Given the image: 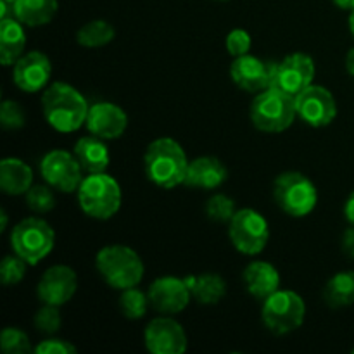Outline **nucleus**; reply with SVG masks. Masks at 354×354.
Segmentation results:
<instances>
[{"label": "nucleus", "mask_w": 354, "mask_h": 354, "mask_svg": "<svg viewBox=\"0 0 354 354\" xmlns=\"http://www.w3.org/2000/svg\"><path fill=\"white\" fill-rule=\"evenodd\" d=\"M324 299L330 308H346L354 304V272H339L324 289Z\"/></svg>", "instance_id": "obj_26"}, {"label": "nucleus", "mask_w": 354, "mask_h": 354, "mask_svg": "<svg viewBox=\"0 0 354 354\" xmlns=\"http://www.w3.org/2000/svg\"><path fill=\"white\" fill-rule=\"evenodd\" d=\"M151 308L149 296L138 290L137 287L121 290L120 296V310L128 320H140L145 317L147 310Z\"/></svg>", "instance_id": "obj_28"}, {"label": "nucleus", "mask_w": 354, "mask_h": 354, "mask_svg": "<svg viewBox=\"0 0 354 354\" xmlns=\"http://www.w3.org/2000/svg\"><path fill=\"white\" fill-rule=\"evenodd\" d=\"M306 317L304 299L294 290H277L263 301L261 320L275 335H286L297 330Z\"/></svg>", "instance_id": "obj_8"}, {"label": "nucleus", "mask_w": 354, "mask_h": 354, "mask_svg": "<svg viewBox=\"0 0 354 354\" xmlns=\"http://www.w3.org/2000/svg\"><path fill=\"white\" fill-rule=\"evenodd\" d=\"M73 154L78 159L83 171L88 173V175H93V173H106V169L109 168V149H107L106 142L102 138L95 137V135L80 138L76 142Z\"/></svg>", "instance_id": "obj_21"}, {"label": "nucleus", "mask_w": 354, "mask_h": 354, "mask_svg": "<svg viewBox=\"0 0 354 354\" xmlns=\"http://www.w3.org/2000/svg\"><path fill=\"white\" fill-rule=\"evenodd\" d=\"M0 348L6 354H24L31 351V342L26 332L16 327H7L0 334Z\"/></svg>", "instance_id": "obj_30"}, {"label": "nucleus", "mask_w": 354, "mask_h": 354, "mask_svg": "<svg viewBox=\"0 0 354 354\" xmlns=\"http://www.w3.org/2000/svg\"><path fill=\"white\" fill-rule=\"evenodd\" d=\"M33 351L37 354H75L76 348L62 339H45Z\"/></svg>", "instance_id": "obj_36"}, {"label": "nucleus", "mask_w": 354, "mask_h": 354, "mask_svg": "<svg viewBox=\"0 0 354 354\" xmlns=\"http://www.w3.org/2000/svg\"><path fill=\"white\" fill-rule=\"evenodd\" d=\"M0 123L6 130H19L24 127V111L14 100H3L0 106Z\"/></svg>", "instance_id": "obj_34"}, {"label": "nucleus", "mask_w": 354, "mask_h": 354, "mask_svg": "<svg viewBox=\"0 0 354 354\" xmlns=\"http://www.w3.org/2000/svg\"><path fill=\"white\" fill-rule=\"evenodd\" d=\"M40 173L45 182L59 192H76L83 182V168L78 159L62 149H55L44 156Z\"/></svg>", "instance_id": "obj_11"}, {"label": "nucleus", "mask_w": 354, "mask_h": 354, "mask_svg": "<svg viewBox=\"0 0 354 354\" xmlns=\"http://www.w3.org/2000/svg\"><path fill=\"white\" fill-rule=\"evenodd\" d=\"M33 171L24 161L17 158H6L0 161V189L7 196H23L31 189Z\"/></svg>", "instance_id": "obj_22"}, {"label": "nucleus", "mask_w": 354, "mask_h": 354, "mask_svg": "<svg viewBox=\"0 0 354 354\" xmlns=\"http://www.w3.org/2000/svg\"><path fill=\"white\" fill-rule=\"evenodd\" d=\"M341 248H342V252H344L348 258L354 259V227L353 225H351V228H348V230L342 234Z\"/></svg>", "instance_id": "obj_37"}, {"label": "nucleus", "mask_w": 354, "mask_h": 354, "mask_svg": "<svg viewBox=\"0 0 354 354\" xmlns=\"http://www.w3.org/2000/svg\"><path fill=\"white\" fill-rule=\"evenodd\" d=\"M334 3L339 7V9L349 10V12L354 9V0H334Z\"/></svg>", "instance_id": "obj_40"}, {"label": "nucleus", "mask_w": 354, "mask_h": 354, "mask_svg": "<svg viewBox=\"0 0 354 354\" xmlns=\"http://www.w3.org/2000/svg\"><path fill=\"white\" fill-rule=\"evenodd\" d=\"M0 220H2V223H0V230H6L7 228V221H9V218H7V213L6 211H0Z\"/></svg>", "instance_id": "obj_41"}, {"label": "nucleus", "mask_w": 354, "mask_h": 354, "mask_svg": "<svg viewBox=\"0 0 354 354\" xmlns=\"http://www.w3.org/2000/svg\"><path fill=\"white\" fill-rule=\"evenodd\" d=\"M86 128L102 140H114L127 131L128 116L120 106L113 102H97L90 106Z\"/></svg>", "instance_id": "obj_17"}, {"label": "nucleus", "mask_w": 354, "mask_h": 354, "mask_svg": "<svg viewBox=\"0 0 354 354\" xmlns=\"http://www.w3.org/2000/svg\"><path fill=\"white\" fill-rule=\"evenodd\" d=\"M242 280H244L245 290L259 301H265L280 289L279 270L272 263L266 261L249 263L242 273Z\"/></svg>", "instance_id": "obj_20"}, {"label": "nucleus", "mask_w": 354, "mask_h": 354, "mask_svg": "<svg viewBox=\"0 0 354 354\" xmlns=\"http://www.w3.org/2000/svg\"><path fill=\"white\" fill-rule=\"evenodd\" d=\"M251 35L248 33L242 28H237V30H232L227 37V50L232 57H241V55L249 54L251 50Z\"/></svg>", "instance_id": "obj_35"}, {"label": "nucleus", "mask_w": 354, "mask_h": 354, "mask_svg": "<svg viewBox=\"0 0 354 354\" xmlns=\"http://www.w3.org/2000/svg\"><path fill=\"white\" fill-rule=\"evenodd\" d=\"M296 116V99L272 86L261 90L251 104V121L263 133H282Z\"/></svg>", "instance_id": "obj_5"}, {"label": "nucleus", "mask_w": 354, "mask_h": 354, "mask_svg": "<svg viewBox=\"0 0 354 354\" xmlns=\"http://www.w3.org/2000/svg\"><path fill=\"white\" fill-rule=\"evenodd\" d=\"M88 102L85 97L69 83L55 82L41 95V111L54 130L71 133L86 123Z\"/></svg>", "instance_id": "obj_1"}, {"label": "nucleus", "mask_w": 354, "mask_h": 354, "mask_svg": "<svg viewBox=\"0 0 354 354\" xmlns=\"http://www.w3.org/2000/svg\"><path fill=\"white\" fill-rule=\"evenodd\" d=\"M26 266L30 265L17 254L6 256L0 263V282L6 287L17 286L26 275Z\"/></svg>", "instance_id": "obj_32"}, {"label": "nucleus", "mask_w": 354, "mask_h": 354, "mask_svg": "<svg viewBox=\"0 0 354 354\" xmlns=\"http://www.w3.org/2000/svg\"><path fill=\"white\" fill-rule=\"evenodd\" d=\"M7 2H12L14 3V2H16V0H7Z\"/></svg>", "instance_id": "obj_43"}, {"label": "nucleus", "mask_w": 354, "mask_h": 354, "mask_svg": "<svg viewBox=\"0 0 354 354\" xmlns=\"http://www.w3.org/2000/svg\"><path fill=\"white\" fill-rule=\"evenodd\" d=\"M114 35H116V31H114L113 24L104 19H93L80 28L78 33H76V41L82 47L97 48L111 44L114 40Z\"/></svg>", "instance_id": "obj_27"}, {"label": "nucleus", "mask_w": 354, "mask_h": 354, "mask_svg": "<svg viewBox=\"0 0 354 354\" xmlns=\"http://www.w3.org/2000/svg\"><path fill=\"white\" fill-rule=\"evenodd\" d=\"M80 209L93 220H111L121 207V187L107 173H93L83 178L78 190Z\"/></svg>", "instance_id": "obj_4"}, {"label": "nucleus", "mask_w": 354, "mask_h": 354, "mask_svg": "<svg viewBox=\"0 0 354 354\" xmlns=\"http://www.w3.org/2000/svg\"><path fill=\"white\" fill-rule=\"evenodd\" d=\"M33 324L37 327L38 332L41 334L52 335L61 328L62 318L59 313V306H52V304H44L40 310L37 311L33 318Z\"/></svg>", "instance_id": "obj_33"}, {"label": "nucleus", "mask_w": 354, "mask_h": 354, "mask_svg": "<svg viewBox=\"0 0 354 354\" xmlns=\"http://www.w3.org/2000/svg\"><path fill=\"white\" fill-rule=\"evenodd\" d=\"M76 289H78V277L75 270L66 265H55L41 275L37 286V296L44 304L62 306L73 299Z\"/></svg>", "instance_id": "obj_14"}, {"label": "nucleus", "mask_w": 354, "mask_h": 354, "mask_svg": "<svg viewBox=\"0 0 354 354\" xmlns=\"http://www.w3.org/2000/svg\"><path fill=\"white\" fill-rule=\"evenodd\" d=\"M26 35L24 24L16 17L0 19V62L3 66H14V62L24 54Z\"/></svg>", "instance_id": "obj_23"}, {"label": "nucleus", "mask_w": 354, "mask_h": 354, "mask_svg": "<svg viewBox=\"0 0 354 354\" xmlns=\"http://www.w3.org/2000/svg\"><path fill=\"white\" fill-rule=\"evenodd\" d=\"M59 9L57 0H16L14 17L28 28L45 26L55 17Z\"/></svg>", "instance_id": "obj_24"}, {"label": "nucleus", "mask_w": 354, "mask_h": 354, "mask_svg": "<svg viewBox=\"0 0 354 354\" xmlns=\"http://www.w3.org/2000/svg\"><path fill=\"white\" fill-rule=\"evenodd\" d=\"M297 116L315 128L328 127L337 116V102L330 90L320 85H310L296 97Z\"/></svg>", "instance_id": "obj_12"}, {"label": "nucleus", "mask_w": 354, "mask_h": 354, "mask_svg": "<svg viewBox=\"0 0 354 354\" xmlns=\"http://www.w3.org/2000/svg\"><path fill=\"white\" fill-rule=\"evenodd\" d=\"M344 216H346V220L349 221V225H353L354 227V192L348 197V201H346Z\"/></svg>", "instance_id": "obj_38"}, {"label": "nucleus", "mask_w": 354, "mask_h": 354, "mask_svg": "<svg viewBox=\"0 0 354 354\" xmlns=\"http://www.w3.org/2000/svg\"><path fill=\"white\" fill-rule=\"evenodd\" d=\"M218 2H225V0H218Z\"/></svg>", "instance_id": "obj_44"}, {"label": "nucleus", "mask_w": 354, "mask_h": 354, "mask_svg": "<svg viewBox=\"0 0 354 354\" xmlns=\"http://www.w3.org/2000/svg\"><path fill=\"white\" fill-rule=\"evenodd\" d=\"M235 201L225 194H216L206 204V214L216 223H230L235 214Z\"/></svg>", "instance_id": "obj_31"}, {"label": "nucleus", "mask_w": 354, "mask_h": 354, "mask_svg": "<svg viewBox=\"0 0 354 354\" xmlns=\"http://www.w3.org/2000/svg\"><path fill=\"white\" fill-rule=\"evenodd\" d=\"M277 206L292 218H304L317 207L318 192L315 183L299 171H286L273 183Z\"/></svg>", "instance_id": "obj_6"}, {"label": "nucleus", "mask_w": 354, "mask_h": 354, "mask_svg": "<svg viewBox=\"0 0 354 354\" xmlns=\"http://www.w3.org/2000/svg\"><path fill=\"white\" fill-rule=\"evenodd\" d=\"M272 66L251 54L234 57L230 66V78L239 88L251 93H259L268 88L272 82Z\"/></svg>", "instance_id": "obj_18"}, {"label": "nucleus", "mask_w": 354, "mask_h": 354, "mask_svg": "<svg viewBox=\"0 0 354 354\" xmlns=\"http://www.w3.org/2000/svg\"><path fill=\"white\" fill-rule=\"evenodd\" d=\"M52 76L50 59L40 50L24 52L12 66V80L23 92L35 93L45 88Z\"/></svg>", "instance_id": "obj_16"}, {"label": "nucleus", "mask_w": 354, "mask_h": 354, "mask_svg": "<svg viewBox=\"0 0 354 354\" xmlns=\"http://www.w3.org/2000/svg\"><path fill=\"white\" fill-rule=\"evenodd\" d=\"M228 169L223 162L213 156H201L189 162L183 185L201 190H214L225 183Z\"/></svg>", "instance_id": "obj_19"}, {"label": "nucleus", "mask_w": 354, "mask_h": 354, "mask_svg": "<svg viewBox=\"0 0 354 354\" xmlns=\"http://www.w3.org/2000/svg\"><path fill=\"white\" fill-rule=\"evenodd\" d=\"M24 199H26V206L38 214L48 213L55 207V196L48 183L47 185H33L24 194Z\"/></svg>", "instance_id": "obj_29"}, {"label": "nucleus", "mask_w": 354, "mask_h": 354, "mask_svg": "<svg viewBox=\"0 0 354 354\" xmlns=\"http://www.w3.org/2000/svg\"><path fill=\"white\" fill-rule=\"evenodd\" d=\"M185 283L194 299L201 304H216L227 294V283L216 273H203L197 277H185Z\"/></svg>", "instance_id": "obj_25"}, {"label": "nucleus", "mask_w": 354, "mask_h": 354, "mask_svg": "<svg viewBox=\"0 0 354 354\" xmlns=\"http://www.w3.org/2000/svg\"><path fill=\"white\" fill-rule=\"evenodd\" d=\"M349 30H351V35L354 37V9L349 14Z\"/></svg>", "instance_id": "obj_42"}, {"label": "nucleus", "mask_w": 354, "mask_h": 354, "mask_svg": "<svg viewBox=\"0 0 354 354\" xmlns=\"http://www.w3.org/2000/svg\"><path fill=\"white\" fill-rule=\"evenodd\" d=\"M346 69H348L349 75L354 76V48H351L346 55Z\"/></svg>", "instance_id": "obj_39"}, {"label": "nucleus", "mask_w": 354, "mask_h": 354, "mask_svg": "<svg viewBox=\"0 0 354 354\" xmlns=\"http://www.w3.org/2000/svg\"><path fill=\"white\" fill-rule=\"evenodd\" d=\"M228 237L239 252L256 256L265 251L268 244V221L254 209H249V207L239 209L235 211L234 218L228 223Z\"/></svg>", "instance_id": "obj_9"}, {"label": "nucleus", "mask_w": 354, "mask_h": 354, "mask_svg": "<svg viewBox=\"0 0 354 354\" xmlns=\"http://www.w3.org/2000/svg\"><path fill=\"white\" fill-rule=\"evenodd\" d=\"M55 234L50 225L37 216L24 218L10 232V248L30 266L38 265L54 249Z\"/></svg>", "instance_id": "obj_7"}, {"label": "nucleus", "mask_w": 354, "mask_h": 354, "mask_svg": "<svg viewBox=\"0 0 354 354\" xmlns=\"http://www.w3.org/2000/svg\"><path fill=\"white\" fill-rule=\"evenodd\" d=\"M189 159L182 145L173 138H158L151 142L144 154L147 178L159 189H175L185 182Z\"/></svg>", "instance_id": "obj_2"}, {"label": "nucleus", "mask_w": 354, "mask_h": 354, "mask_svg": "<svg viewBox=\"0 0 354 354\" xmlns=\"http://www.w3.org/2000/svg\"><path fill=\"white\" fill-rule=\"evenodd\" d=\"M315 62L304 52L286 55L280 62L272 66V88L280 90L296 99L301 92L313 85Z\"/></svg>", "instance_id": "obj_10"}, {"label": "nucleus", "mask_w": 354, "mask_h": 354, "mask_svg": "<svg viewBox=\"0 0 354 354\" xmlns=\"http://www.w3.org/2000/svg\"><path fill=\"white\" fill-rule=\"evenodd\" d=\"M147 296L152 310L162 315H176L189 306L192 294L183 279L161 277L151 283Z\"/></svg>", "instance_id": "obj_15"}, {"label": "nucleus", "mask_w": 354, "mask_h": 354, "mask_svg": "<svg viewBox=\"0 0 354 354\" xmlns=\"http://www.w3.org/2000/svg\"><path fill=\"white\" fill-rule=\"evenodd\" d=\"M353 354H354V349H353Z\"/></svg>", "instance_id": "obj_45"}, {"label": "nucleus", "mask_w": 354, "mask_h": 354, "mask_svg": "<svg viewBox=\"0 0 354 354\" xmlns=\"http://www.w3.org/2000/svg\"><path fill=\"white\" fill-rule=\"evenodd\" d=\"M145 348L152 354H183L187 351V334L173 318L159 317L149 322L144 332Z\"/></svg>", "instance_id": "obj_13"}, {"label": "nucleus", "mask_w": 354, "mask_h": 354, "mask_svg": "<svg viewBox=\"0 0 354 354\" xmlns=\"http://www.w3.org/2000/svg\"><path fill=\"white\" fill-rule=\"evenodd\" d=\"M95 266L104 282L118 290L137 287L144 279L140 256L123 244H111L100 249L95 256Z\"/></svg>", "instance_id": "obj_3"}]
</instances>
